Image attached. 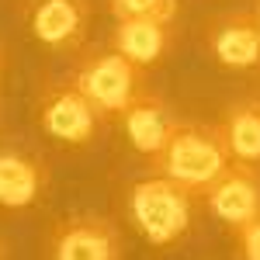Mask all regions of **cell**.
<instances>
[{"instance_id": "1", "label": "cell", "mask_w": 260, "mask_h": 260, "mask_svg": "<svg viewBox=\"0 0 260 260\" xmlns=\"http://www.w3.org/2000/svg\"><path fill=\"white\" fill-rule=\"evenodd\" d=\"M194 198L184 184L163 177V174H149L132 184L128 191V219L136 225L142 240L156 250H167L187 236L191 219H194Z\"/></svg>"}, {"instance_id": "2", "label": "cell", "mask_w": 260, "mask_h": 260, "mask_svg": "<svg viewBox=\"0 0 260 260\" xmlns=\"http://www.w3.org/2000/svg\"><path fill=\"white\" fill-rule=\"evenodd\" d=\"M233 163L225 139H222L219 125H205V121H184L177 128V136L163 146V153H156L149 167L163 174V177L184 184L191 194H205L219 174Z\"/></svg>"}, {"instance_id": "3", "label": "cell", "mask_w": 260, "mask_h": 260, "mask_svg": "<svg viewBox=\"0 0 260 260\" xmlns=\"http://www.w3.org/2000/svg\"><path fill=\"white\" fill-rule=\"evenodd\" d=\"M70 80L77 83L83 98L94 101V108H101L108 118H118L121 111L146 90L142 87V66L125 59L111 45L108 49L104 45H83L77 52Z\"/></svg>"}, {"instance_id": "4", "label": "cell", "mask_w": 260, "mask_h": 260, "mask_svg": "<svg viewBox=\"0 0 260 260\" xmlns=\"http://www.w3.org/2000/svg\"><path fill=\"white\" fill-rule=\"evenodd\" d=\"M35 121L62 146H90L101 139L108 115L83 98L73 80H42L35 90Z\"/></svg>"}, {"instance_id": "5", "label": "cell", "mask_w": 260, "mask_h": 260, "mask_svg": "<svg viewBox=\"0 0 260 260\" xmlns=\"http://www.w3.org/2000/svg\"><path fill=\"white\" fill-rule=\"evenodd\" d=\"M21 24L49 52H80L90 31V0H21Z\"/></svg>"}, {"instance_id": "6", "label": "cell", "mask_w": 260, "mask_h": 260, "mask_svg": "<svg viewBox=\"0 0 260 260\" xmlns=\"http://www.w3.org/2000/svg\"><path fill=\"white\" fill-rule=\"evenodd\" d=\"M205 49L229 73H260V18L253 11L215 14L205 28Z\"/></svg>"}, {"instance_id": "7", "label": "cell", "mask_w": 260, "mask_h": 260, "mask_svg": "<svg viewBox=\"0 0 260 260\" xmlns=\"http://www.w3.org/2000/svg\"><path fill=\"white\" fill-rule=\"evenodd\" d=\"M205 208L225 225V229H243L253 219H260V167L233 160L219 174V180L201 194Z\"/></svg>"}, {"instance_id": "8", "label": "cell", "mask_w": 260, "mask_h": 260, "mask_svg": "<svg viewBox=\"0 0 260 260\" xmlns=\"http://www.w3.org/2000/svg\"><path fill=\"white\" fill-rule=\"evenodd\" d=\"M49 260H121V236L101 215H73L52 225Z\"/></svg>"}, {"instance_id": "9", "label": "cell", "mask_w": 260, "mask_h": 260, "mask_svg": "<svg viewBox=\"0 0 260 260\" xmlns=\"http://www.w3.org/2000/svg\"><path fill=\"white\" fill-rule=\"evenodd\" d=\"M118 118H121V128H125L128 142H132V149L139 156H146V160H153L156 153H163V146L174 139L177 128L184 125L177 118V111L160 94H149V90H142Z\"/></svg>"}, {"instance_id": "10", "label": "cell", "mask_w": 260, "mask_h": 260, "mask_svg": "<svg viewBox=\"0 0 260 260\" xmlns=\"http://www.w3.org/2000/svg\"><path fill=\"white\" fill-rule=\"evenodd\" d=\"M49 180L52 174L42 156L14 149V146L0 149V208L24 212V208L39 205L49 194Z\"/></svg>"}, {"instance_id": "11", "label": "cell", "mask_w": 260, "mask_h": 260, "mask_svg": "<svg viewBox=\"0 0 260 260\" xmlns=\"http://www.w3.org/2000/svg\"><path fill=\"white\" fill-rule=\"evenodd\" d=\"M108 45L121 52L125 59H132L136 66L149 70L174 49V21L160 18H118L111 28Z\"/></svg>"}, {"instance_id": "12", "label": "cell", "mask_w": 260, "mask_h": 260, "mask_svg": "<svg viewBox=\"0 0 260 260\" xmlns=\"http://www.w3.org/2000/svg\"><path fill=\"white\" fill-rule=\"evenodd\" d=\"M219 128L233 160L260 167V98L233 101L222 111Z\"/></svg>"}, {"instance_id": "13", "label": "cell", "mask_w": 260, "mask_h": 260, "mask_svg": "<svg viewBox=\"0 0 260 260\" xmlns=\"http://www.w3.org/2000/svg\"><path fill=\"white\" fill-rule=\"evenodd\" d=\"M108 11L118 18H160L174 21L180 14V0H108Z\"/></svg>"}, {"instance_id": "14", "label": "cell", "mask_w": 260, "mask_h": 260, "mask_svg": "<svg viewBox=\"0 0 260 260\" xmlns=\"http://www.w3.org/2000/svg\"><path fill=\"white\" fill-rule=\"evenodd\" d=\"M236 236V260H260V219L233 233Z\"/></svg>"}, {"instance_id": "15", "label": "cell", "mask_w": 260, "mask_h": 260, "mask_svg": "<svg viewBox=\"0 0 260 260\" xmlns=\"http://www.w3.org/2000/svg\"><path fill=\"white\" fill-rule=\"evenodd\" d=\"M4 62H7V52H4V42H0V77H4Z\"/></svg>"}, {"instance_id": "16", "label": "cell", "mask_w": 260, "mask_h": 260, "mask_svg": "<svg viewBox=\"0 0 260 260\" xmlns=\"http://www.w3.org/2000/svg\"><path fill=\"white\" fill-rule=\"evenodd\" d=\"M0 260H7V246H4V240H0Z\"/></svg>"}, {"instance_id": "17", "label": "cell", "mask_w": 260, "mask_h": 260, "mask_svg": "<svg viewBox=\"0 0 260 260\" xmlns=\"http://www.w3.org/2000/svg\"><path fill=\"white\" fill-rule=\"evenodd\" d=\"M253 14H257V18H260V0H253Z\"/></svg>"}]
</instances>
